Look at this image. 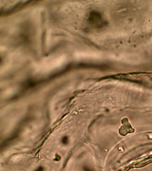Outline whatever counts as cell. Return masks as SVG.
Returning <instances> with one entry per match:
<instances>
[{"label":"cell","instance_id":"3957f363","mask_svg":"<svg viewBox=\"0 0 152 171\" xmlns=\"http://www.w3.org/2000/svg\"><path fill=\"white\" fill-rule=\"evenodd\" d=\"M152 162V155L146 157H142V158L139 159L138 160H136L134 162V163H132L131 166H130V168L132 167H140L150 163Z\"/></svg>","mask_w":152,"mask_h":171},{"label":"cell","instance_id":"7a4b0ae2","mask_svg":"<svg viewBox=\"0 0 152 171\" xmlns=\"http://www.w3.org/2000/svg\"><path fill=\"white\" fill-rule=\"evenodd\" d=\"M89 21L91 24L97 27L102 25L103 23L101 16L97 12H92L89 16Z\"/></svg>","mask_w":152,"mask_h":171},{"label":"cell","instance_id":"6da1fadb","mask_svg":"<svg viewBox=\"0 0 152 171\" xmlns=\"http://www.w3.org/2000/svg\"><path fill=\"white\" fill-rule=\"evenodd\" d=\"M122 122L123 125L119 130V133L120 134L125 136L129 133H133L134 132V130L131 125L130 124L128 120V119L125 118L123 119Z\"/></svg>","mask_w":152,"mask_h":171}]
</instances>
